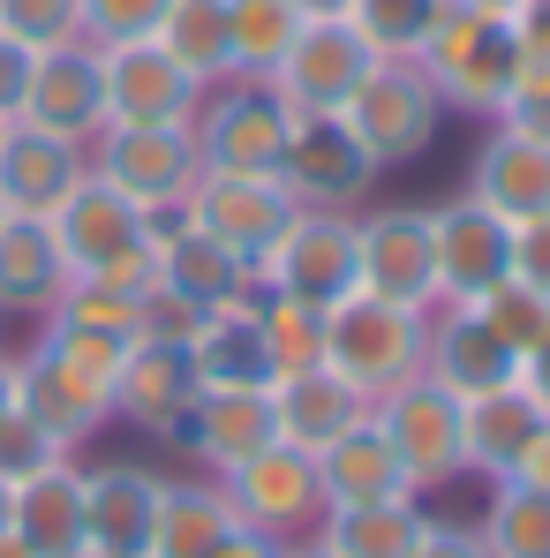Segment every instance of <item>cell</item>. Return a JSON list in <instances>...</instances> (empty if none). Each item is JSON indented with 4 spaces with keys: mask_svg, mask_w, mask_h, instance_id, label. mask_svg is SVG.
Listing matches in <instances>:
<instances>
[{
    "mask_svg": "<svg viewBox=\"0 0 550 558\" xmlns=\"http://www.w3.org/2000/svg\"><path fill=\"white\" fill-rule=\"evenodd\" d=\"M121 355L129 340H106V332H84V325H61L46 317L38 348L15 363V408L30 423H46L69 453L113 423V385H121Z\"/></svg>",
    "mask_w": 550,
    "mask_h": 558,
    "instance_id": "cell-1",
    "label": "cell"
},
{
    "mask_svg": "<svg viewBox=\"0 0 550 558\" xmlns=\"http://www.w3.org/2000/svg\"><path fill=\"white\" fill-rule=\"evenodd\" d=\"M415 69L430 76V92L445 98V113H467V121H490L498 98L513 92L521 76V46H513V23L490 15V8H467V0H445Z\"/></svg>",
    "mask_w": 550,
    "mask_h": 558,
    "instance_id": "cell-2",
    "label": "cell"
},
{
    "mask_svg": "<svg viewBox=\"0 0 550 558\" xmlns=\"http://www.w3.org/2000/svg\"><path fill=\"white\" fill-rule=\"evenodd\" d=\"M91 174L113 182L129 204H144V219L182 211L188 189L204 182V151L188 121H106L91 144Z\"/></svg>",
    "mask_w": 550,
    "mask_h": 558,
    "instance_id": "cell-3",
    "label": "cell"
},
{
    "mask_svg": "<svg viewBox=\"0 0 550 558\" xmlns=\"http://www.w3.org/2000/svg\"><path fill=\"white\" fill-rule=\"evenodd\" d=\"M46 227H53L61 257H69V279H159L144 204H129L121 189L98 182V174H84V182L69 189Z\"/></svg>",
    "mask_w": 550,
    "mask_h": 558,
    "instance_id": "cell-4",
    "label": "cell"
},
{
    "mask_svg": "<svg viewBox=\"0 0 550 558\" xmlns=\"http://www.w3.org/2000/svg\"><path fill=\"white\" fill-rule=\"evenodd\" d=\"M369 415L392 438V453H400L415 490H445V483L467 475V400L445 392L430 371H415L407 385H392L384 400H369Z\"/></svg>",
    "mask_w": 550,
    "mask_h": 558,
    "instance_id": "cell-5",
    "label": "cell"
},
{
    "mask_svg": "<svg viewBox=\"0 0 550 558\" xmlns=\"http://www.w3.org/2000/svg\"><path fill=\"white\" fill-rule=\"evenodd\" d=\"M340 121L363 136L369 167L392 174V167H415V159L438 144V129H445V98L430 92V76H423L415 61H377V69L363 76V92L347 98Z\"/></svg>",
    "mask_w": 550,
    "mask_h": 558,
    "instance_id": "cell-6",
    "label": "cell"
},
{
    "mask_svg": "<svg viewBox=\"0 0 550 558\" xmlns=\"http://www.w3.org/2000/svg\"><path fill=\"white\" fill-rule=\"evenodd\" d=\"M423 340H430V310H400L369 287L332 302V371L355 377L369 400H384L392 385L423 371Z\"/></svg>",
    "mask_w": 550,
    "mask_h": 558,
    "instance_id": "cell-7",
    "label": "cell"
},
{
    "mask_svg": "<svg viewBox=\"0 0 550 558\" xmlns=\"http://www.w3.org/2000/svg\"><path fill=\"white\" fill-rule=\"evenodd\" d=\"M219 483H227V498H234V521L257 529V536H279V544L317 536V521L332 513L325 475H317V453H302V446H286V438H272L257 461H242L234 475H219Z\"/></svg>",
    "mask_w": 550,
    "mask_h": 558,
    "instance_id": "cell-8",
    "label": "cell"
},
{
    "mask_svg": "<svg viewBox=\"0 0 550 558\" xmlns=\"http://www.w3.org/2000/svg\"><path fill=\"white\" fill-rule=\"evenodd\" d=\"M196 151H204V174H279V151H286V129L294 113L279 106L272 84H219L196 106Z\"/></svg>",
    "mask_w": 550,
    "mask_h": 558,
    "instance_id": "cell-9",
    "label": "cell"
},
{
    "mask_svg": "<svg viewBox=\"0 0 550 558\" xmlns=\"http://www.w3.org/2000/svg\"><path fill=\"white\" fill-rule=\"evenodd\" d=\"M369 69H377V53L363 46V31L347 15H309L265 84L279 92L286 113H347V98L363 92Z\"/></svg>",
    "mask_w": 550,
    "mask_h": 558,
    "instance_id": "cell-10",
    "label": "cell"
},
{
    "mask_svg": "<svg viewBox=\"0 0 550 558\" xmlns=\"http://www.w3.org/2000/svg\"><path fill=\"white\" fill-rule=\"evenodd\" d=\"M279 182H286L294 204H309V211H355L369 189H377V167H369L363 136L340 113H294L286 151H279Z\"/></svg>",
    "mask_w": 550,
    "mask_h": 558,
    "instance_id": "cell-11",
    "label": "cell"
},
{
    "mask_svg": "<svg viewBox=\"0 0 550 558\" xmlns=\"http://www.w3.org/2000/svg\"><path fill=\"white\" fill-rule=\"evenodd\" d=\"M265 287L272 294H302L317 310L347 302L363 287V250H355V211H294V227L279 234V250L265 257Z\"/></svg>",
    "mask_w": 550,
    "mask_h": 558,
    "instance_id": "cell-12",
    "label": "cell"
},
{
    "mask_svg": "<svg viewBox=\"0 0 550 558\" xmlns=\"http://www.w3.org/2000/svg\"><path fill=\"white\" fill-rule=\"evenodd\" d=\"M294 196L279 174H204V182L188 189V219L211 234V242H227L249 272H265V257L279 250V234L294 227Z\"/></svg>",
    "mask_w": 550,
    "mask_h": 558,
    "instance_id": "cell-13",
    "label": "cell"
},
{
    "mask_svg": "<svg viewBox=\"0 0 550 558\" xmlns=\"http://www.w3.org/2000/svg\"><path fill=\"white\" fill-rule=\"evenodd\" d=\"M355 250H363V287L400 302V310H438V250H430V211L415 204H384L355 219Z\"/></svg>",
    "mask_w": 550,
    "mask_h": 558,
    "instance_id": "cell-14",
    "label": "cell"
},
{
    "mask_svg": "<svg viewBox=\"0 0 550 558\" xmlns=\"http://www.w3.org/2000/svg\"><path fill=\"white\" fill-rule=\"evenodd\" d=\"M430 250H438V302H475L513 272V219H498L475 196H453L430 211Z\"/></svg>",
    "mask_w": 550,
    "mask_h": 558,
    "instance_id": "cell-15",
    "label": "cell"
},
{
    "mask_svg": "<svg viewBox=\"0 0 550 558\" xmlns=\"http://www.w3.org/2000/svg\"><path fill=\"white\" fill-rule=\"evenodd\" d=\"M106 69V121H196L204 84L159 38H129V46H98Z\"/></svg>",
    "mask_w": 550,
    "mask_h": 558,
    "instance_id": "cell-16",
    "label": "cell"
},
{
    "mask_svg": "<svg viewBox=\"0 0 550 558\" xmlns=\"http://www.w3.org/2000/svg\"><path fill=\"white\" fill-rule=\"evenodd\" d=\"M196 400H204V377L188 363V348H174V340H129L121 385H113V415L121 423H136V430L174 446L182 423L196 415Z\"/></svg>",
    "mask_w": 550,
    "mask_h": 558,
    "instance_id": "cell-17",
    "label": "cell"
},
{
    "mask_svg": "<svg viewBox=\"0 0 550 558\" xmlns=\"http://www.w3.org/2000/svg\"><path fill=\"white\" fill-rule=\"evenodd\" d=\"M91 174V151L53 136V129H30V121H8L0 129V211L15 219H53L61 196Z\"/></svg>",
    "mask_w": 550,
    "mask_h": 558,
    "instance_id": "cell-18",
    "label": "cell"
},
{
    "mask_svg": "<svg viewBox=\"0 0 550 558\" xmlns=\"http://www.w3.org/2000/svg\"><path fill=\"white\" fill-rule=\"evenodd\" d=\"M159 483L136 461L84 468V551L91 558H151V521H159Z\"/></svg>",
    "mask_w": 550,
    "mask_h": 558,
    "instance_id": "cell-19",
    "label": "cell"
},
{
    "mask_svg": "<svg viewBox=\"0 0 550 558\" xmlns=\"http://www.w3.org/2000/svg\"><path fill=\"white\" fill-rule=\"evenodd\" d=\"M23 121H30V129H53V136H69V144H91L98 129H106V69H98L91 38H69V46L38 53Z\"/></svg>",
    "mask_w": 550,
    "mask_h": 558,
    "instance_id": "cell-20",
    "label": "cell"
},
{
    "mask_svg": "<svg viewBox=\"0 0 550 558\" xmlns=\"http://www.w3.org/2000/svg\"><path fill=\"white\" fill-rule=\"evenodd\" d=\"M279 438L272 423V385H234V392H204L196 415L182 423V446L204 475H234L242 461H257L265 446Z\"/></svg>",
    "mask_w": 550,
    "mask_h": 558,
    "instance_id": "cell-21",
    "label": "cell"
},
{
    "mask_svg": "<svg viewBox=\"0 0 550 558\" xmlns=\"http://www.w3.org/2000/svg\"><path fill=\"white\" fill-rule=\"evenodd\" d=\"M423 371L438 377L445 392L475 400V392L513 385V377H521V355H513L467 302H438V310H430V340H423Z\"/></svg>",
    "mask_w": 550,
    "mask_h": 558,
    "instance_id": "cell-22",
    "label": "cell"
},
{
    "mask_svg": "<svg viewBox=\"0 0 550 558\" xmlns=\"http://www.w3.org/2000/svg\"><path fill=\"white\" fill-rule=\"evenodd\" d=\"M151 265H159V287L182 294L188 310H227V302H249V294L265 287V279L227 250V242H211L196 219L167 227V234L151 242Z\"/></svg>",
    "mask_w": 550,
    "mask_h": 558,
    "instance_id": "cell-23",
    "label": "cell"
},
{
    "mask_svg": "<svg viewBox=\"0 0 550 558\" xmlns=\"http://www.w3.org/2000/svg\"><path fill=\"white\" fill-rule=\"evenodd\" d=\"M369 415V392L355 377H340L332 363H317V371H294V377H272V423L286 446H302V453H325L347 423H363Z\"/></svg>",
    "mask_w": 550,
    "mask_h": 558,
    "instance_id": "cell-24",
    "label": "cell"
},
{
    "mask_svg": "<svg viewBox=\"0 0 550 558\" xmlns=\"http://www.w3.org/2000/svg\"><path fill=\"white\" fill-rule=\"evenodd\" d=\"M467 196L490 204V211L513 219V227L543 219L550 211V144L513 136V129H490V144H482L475 167H467Z\"/></svg>",
    "mask_w": 550,
    "mask_h": 558,
    "instance_id": "cell-25",
    "label": "cell"
},
{
    "mask_svg": "<svg viewBox=\"0 0 550 558\" xmlns=\"http://www.w3.org/2000/svg\"><path fill=\"white\" fill-rule=\"evenodd\" d=\"M8 529H15L38 558H91V551H84V468L53 461L46 475L15 483V498H8Z\"/></svg>",
    "mask_w": 550,
    "mask_h": 558,
    "instance_id": "cell-26",
    "label": "cell"
},
{
    "mask_svg": "<svg viewBox=\"0 0 550 558\" xmlns=\"http://www.w3.org/2000/svg\"><path fill=\"white\" fill-rule=\"evenodd\" d=\"M317 475H325V498L332 506H377V498H423L407 483V468L392 453V438L377 430V415L347 423L325 453H317Z\"/></svg>",
    "mask_w": 550,
    "mask_h": 558,
    "instance_id": "cell-27",
    "label": "cell"
},
{
    "mask_svg": "<svg viewBox=\"0 0 550 558\" xmlns=\"http://www.w3.org/2000/svg\"><path fill=\"white\" fill-rule=\"evenodd\" d=\"M188 363L204 377V392H234V385H272V355H265V325H257V294L204 310V325L188 332Z\"/></svg>",
    "mask_w": 550,
    "mask_h": 558,
    "instance_id": "cell-28",
    "label": "cell"
},
{
    "mask_svg": "<svg viewBox=\"0 0 550 558\" xmlns=\"http://www.w3.org/2000/svg\"><path fill=\"white\" fill-rule=\"evenodd\" d=\"M234 498L219 475L196 483H159V521H151V558H219L234 536Z\"/></svg>",
    "mask_w": 550,
    "mask_h": 558,
    "instance_id": "cell-29",
    "label": "cell"
},
{
    "mask_svg": "<svg viewBox=\"0 0 550 558\" xmlns=\"http://www.w3.org/2000/svg\"><path fill=\"white\" fill-rule=\"evenodd\" d=\"M61 287H69V257H61L53 227L8 211V219H0V317H8V310L46 317V310L61 302Z\"/></svg>",
    "mask_w": 550,
    "mask_h": 558,
    "instance_id": "cell-30",
    "label": "cell"
},
{
    "mask_svg": "<svg viewBox=\"0 0 550 558\" xmlns=\"http://www.w3.org/2000/svg\"><path fill=\"white\" fill-rule=\"evenodd\" d=\"M430 529L423 498H377V506H332L317 521V544L332 558H415Z\"/></svg>",
    "mask_w": 550,
    "mask_h": 558,
    "instance_id": "cell-31",
    "label": "cell"
},
{
    "mask_svg": "<svg viewBox=\"0 0 550 558\" xmlns=\"http://www.w3.org/2000/svg\"><path fill=\"white\" fill-rule=\"evenodd\" d=\"M536 423H543V408L521 392V377L498 385V392H475L467 400V475H482V483L513 475L521 446L536 438Z\"/></svg>",
    "mask_w": 550,
    "mask_h": 558,
    "instance_id": "cell-32",
    "label": "cell"
},
{
    "mask_svg": "<svg viewBox=\"0 0 550 558\" xmlns=\"http://www.w3.org/2000/svg\"><path fill=\"white\" fill-rule=\"evenodd\" d=\"M151 38L182 61L204 92L234 84V31H227V0H174V8L159 15V31H151Z\"/></svg>",
    "mask_w": 550,
    "mask_h": 558,
    "instance_id": "cell-33",
    "label": "cell"
},
{
    "mask_svg": "<svg viewBox=\"0 0 550 558\" xmlns=\"http://www.w3.org/2000/svg\"><path fill=\"white\" fill-rule=\"evenodd\" d=\"M257 325H265L272 377H294V371L332 363V310H317V302H302V294H272V287H257Z\"/></svg>",
    "mask_w": 550,
    "mask_h": 558,
    "instance_id": "cell-34",
    "label": "cell"
},
{
    "mask_svg": "<svg viewBox=\"0 0 550 558\" xmlns=\"http://www.w3.org/2000/svg\"><path fill=\"white\" fill-rule=\"evenodd\" d=\"M475 529H482L490 558H550V490L498 475V483H490V506H482Z\"/></svg>",
    "mask_w": 550,
    "mask_h": 558,
    "instance_id": "cell-35",
    "label": "cell"
},
{
    "mask_svg": "<svg viewBox=\"0 0 550 558\" xmlns=\"http://www.w3.org/2000/svg\"><path fill=\"white\" fill-rule=\"evenodd\" d=\"M309 15L294 0H227V31H234V76L242 84H265L279 69V53L294 46Z\"/></svg>",
    "mask_w": 550,
    "mask_h": 558,
    "instance_id": "cell-36",
    "label": "cell"
},
{
    "mask_svg": "<svg viewBox=\"0 0 550 558\" xmlns=\"http://www.w3.org/2000/svg\"><path fill=\"white\" fill-rule=\"evenodd\" d=\"M151 287H159V279H69L61 302H53L46 317L84 325V332H106V340H136V325H144V294H151Z\"/></svg>",
    "mask_w": 550,
    "mask_h": 558,
    "instance_id": "cell-37",
    "label": "cell"
},
{
    "mask_svg": "<svg viewBox=\"0 0 550 558\" xmlns=\"http://www.w3.org/2000/svg\"><path fill=\"white\" fill-rule=\"evenodd\" d=\"M445 0H347V23L363 31V46L377 61H415L430 23H438Z\"/></svg>",
    "mask_w": 550,
    "mask_h": 558,
    "instance_id": "cell-38",
    "label": "cell"
},
{
    "mask_svg": "<svg viewBox=\"0 0 550 558\" xmlns=\"http://www.w3.org/2000/svg\"><path fill=\"white\" fill-rule=\"evenodd\" d=\"M467 310H475V317H482V325H490V332H498L513 355H528V348L550 332V294H536L528 279H513V272L498 279L490 294H475Z\"/></svg>",
    "mask_w": 550,
    "mask_h": 558,
    "instance_id": "cell-39",
    "label": "cell"
},
{
    "mask_svg": "<svg viewBox=\"0 0 550 558\" xmlns=\"http://www.w3.org/2000/svg\"><path fill=\"white\" fill-rule=\"evenodd\" d=\"M0 31L30 53H53V46L84 38V0H0Z\"/></svg>",
    "mask_w": 550,
    "mask_h": 558,
    "instance_id": "cell-40",
    "label": "cell"
},
{
    "mask_svg": "<svg viewBox=\"0 0 550 558\" xmlns=\"http://www.w3.org/2000/svg\"><path fill=\"white\" fill-rule=\"evenodd\" d=\"M53 461H76V453H69V446H61L46 423H30L23 408H8V415H0V483L15 490V483L46 475Z\"/></svg>",
    "mask_w": 550,
    "mask_h": 558,
    "instance_id": "cell-41",
    "label": "cell"
},
{
    "mask_svg": "<svg viewBox=\"0 0 550 558\" xmlns=\"http://www.w3.org/2000/svg\"><path fill=\"white\" fill-rule=\"evenodd\" d=\"M167 8H174V0H84V38H91V46H129V38H151Z\"/></svg>",
    "mask_w": 550,
    "mask_h": 558,
    "instance_id": "cell-42",
    "label": "cell"
},
{
    "mask_svg": "<svg viewBox=\"0 0 550 558\" xmlns=\"http://www.w3.org/2000/svg\"><path fill=\"white\" fill-rule=\"evenodd\" d=\"M490 121H498V129H513V136H536V144H550V69L521 61L513 92L498 98V113H490Z\"/></svg>",
    "mask_w": 550,
    "mask_h": 558,
    "instance_id": "cell-43",
    "label": "cell"
},
{
    "mask_svg": "<svg viewBox=\"0 0 550 558\" xmlns=\"http://www.w3.org/2000/svg\"><path fill=\"white\" fill-rule=\"evenodd\" d=\"M513 279H528L536 294H550V211L513 227Z\"/></svg>",
    "mask_w": 550,
    "mask_h": 558,
    "instance_id": "cell-44",
    "label": "cell"
},
{
    "mask_svg": "<svg viewBox=\"0 0 550 558\" xmlns=\"http://www.w3.org/2000/svg\"><path fill=\"white\" fill-rule=\"evenodd\" d=\"M30 69H38V53H30V46H15V38L0 31V121H23V98H30Z\"/></svg>",
    "mask_w": 550,
    "mask_h": 558,
    "instance_id": "cell-45",
    "label": "cell"
},
{
    "mask_svg": "<svg viewBox=\"0 0 550 558\" xmlns=\"http://www.w3.org/2000/svg\"><path fill=\"white\" fill-rule=\"evenodd\" d=\"M505 23H513V46H521V61L550 69V0H521Z\"/></svg>",
    "mask_w": 550,
    "mask_h": 558,
    "instance_id": "cell-46",
    "label": "cell"
},
{
    "mask_svg": "<svg viewBox=\"0 0 550 558\" xmlns=\"http://www.w3.org/2000/svg\"><path fill=\"white\" fill-rule=\"evenodd\" d=\"M415 558H490V544H482V529L430 521V529H423V544H415Z\"/></svg>",
    "mask_w": 550,
    "mask_h": 558,
    "instance_id": "cell-47",
    "label": "cell"
},
{
    "mask_svg": "<svg viewBox=\"0 0 550 558\" xmlns=\"http://www.w3.org/2000/svg\"><path fill=\"white\" fill-rule=\"evenodd\" d=\"M513 483H536V490H550V415L536 423V438L521 446V461H513Z\"/></svg>",
    "mask_w": 550,
    "mask_h": 558,
    "instance_id": "cell-48",
    "label": "cell"
},
{
    "mask_svg": "<svg viewBox=\"0 0 550 558\" xmlns=\"http://www.w3.org/2000/svg\"><path fill=\"white\" fill-rule=\"evenodd\" d=\"M521 392H528V400L550 415V332L528 348V355H521Z\"/></svg>",
    "mask_w": 550,
    "mask_h": 558,
    "instance_id": "cell-49",
    "label": "cell"
},
{
    "mask_svg": "<svg viewBox=\"0 0 550 558\" xmlns=\"http://www.w3.org/2000/svg\"><path fill=\"white\" fill-rule=\"evenodd\" d=\"M219 558H286V544H279V536H257V529H234Z\"/></svg>",
    "mask_w": 550,
    "mask_h": 558,
    "instance_id": "cell-50",
    "label": "cell"
},
{
    "mask_svg": "<svg viewBox=\"0 0 550 558\" xmlns=\"http://www.w3.org/2000/svg\"><path fill=\"white\" fill-rule=\"evenodd\" d=\"M15 408V355H0V415Z\"/></svg>",
    "mask_w": 550,
    "mask_h": 558,
    "instance_id": "cell-51",
    "label": "cell"
},
{
    "mask_svg": "<svg viewBox=\"0 0 550 558\" xmlns=\"http://www.w3.org/2000/svg\"><path fill=\"white\" fill-rule=\"evenodd\" d=\"M0 558H38V551H30V544H23L15 529H0Z\"/></svg>",
    "mask_w": 550,
    "mask_h": 558,
    "instance_id": "cell-52",
    "label": "cell"
},
{
    "mask_svg": "<svg viewBox=\"0 0 550 558\" xmlns=\"http://www.w3.org/2000/svg\"><path fill=\"white\" fill-rule=\"evenodd\" d=\"M302 15H347V0H294Z\"/></svg>",
    "mask_w": 550,
    "mask_h": 558,
    "instance_id": "cell-53",
    "label": "cell"
},
{
    "mask_svg": "<svg viewBox=\"0 0 550 558\" xmlns=\"http://www.w3.org/2000/svg\"><path fill=\"white\" fill-rule=\"evenodd\" d=\"M286 558H332V551H325L317 536H302V544H286Z\"/></svg>",
    "mask_w": 550,
    "mask_h": 558,
    "instance_id": "cell-54",
    "label": "cell"
},
{
    "mask_svg": "<svg viewBox=\"0 0 550 558\" xmlns=\"http://www.w3.org/2000/svg\"><path fill=\"white\" fill-rule=\"evenodd\" d=\"M467 8H490V15H513L521 0H467Z\"/></svg>",
    "mask_w": 550,
    "mask_h": 558,
    "instance_id": "cell-55",
    "label": "cell"
},
{
    "mask_svg": "<svg viewBox=\"0 0 550 558\" xmlns=\"http://www.w3.org/2000/svg\"><path fill=\"white\" fill-rule=\"evenodd\" d=\"M8 498H15V490H8V483H0V529H8Z\"/></svg>",
    "mask_w": 550,
    "mask_h": 558,
    "instance_id": "cell-56",
    "label": "cell"
},
{
    "mask_svg": "<svg viewBox=\"0 0 550 558\" xmlns=\"http://www.w3.org/2000/svg\"><path fill=\"white\" fill-rule=\"evenodd\" d=\"M0 219H8V211H0Z\"/></svg>",
    "mask_w": 550,
    "mask_h": 558,
    "instance_id": "cell-57",
    "label": "cell"
},
{
    "mask_svg": "<svg viewBox=\"0 0 550 558\" xmlns=\"http://www.w3.org/2000/svg\"><path fill=\"white\" fill-rule=\"evenodd\" d=\"M0 129H8V121H0Z\"/></svg>",
    "mask_w": 550,
    "mask_h": 558,
    "instance_id": "cell-58",
    "label": "cell"
}]
</instances>
